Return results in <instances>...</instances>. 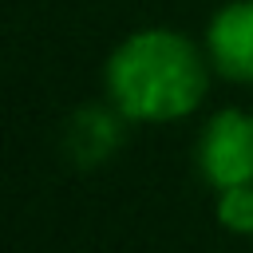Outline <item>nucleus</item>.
Returning <instances> with one entry per match:
<instances>
[{"mask_svg": "<svg viewBox=\"0 0 253 253\" xmlns=\"http://www.w3.org/2000/svg\"><path fill=\"white\" fill-rule=\"evenodd\" d=\"M126 115L103 99V103H83L67 115L63 123V150L67 158L79 166V170H91V166H103L107 158L119 154L123 138H126Z\"/></svg>", "mask_w": 253, "mask_h": 253, "instance_id": "20e7f679", "label": "nucleus"}, {"mask_svg": "<svg viewBox=\"0 0 253 253\" xmlns=\"http://www.w3.org/2000/svg\"><path fill=\"white\" fill-rule=\"evenodd\" d=\"M194 162L213 194L253 186V111L245 107L213 111L198 130Z\"/></svg>", "mask_w": 253, "mask_h": 253, "instance_id": "f03ea898", "label": "nucleus"}, {"mask_svg": "<svg viewBox=\"0 0 253 253\" xmlns=\"http://www.w3.org/2000/svg\"><path fill=\"white\" fill-rule=\"evenodd\" d=\"M213 63L206 43L178 28H134L103 63V99H111L126 123L170 126L190 119L210 95Z\"/></svg>", "mask_w": 253, "mask_h": 253, "instance_id": "f257e3e1", "label": "nucleus"}, {"mask_svg": "<svg viewBox=\"0 0 253 253\" xmlns=\"http://www.w3.org/2000/svg\"><path fill=\"white\" fill-rule=\"evenodd\" d=\"M202 43L213 75L237 87H253V0H225L213 8Z\"/></svg>", "mask_w": 253, "mask_h": 253, "instance_id": "7ed1b4c3", "label": "nucleus"}, {"mask_svg": "<svg viewBox=\"0 0 253 253\" xmlns=\"http://www.w3.org/2000/svg\"><path fill=\"white\" fill-rule=\"evenodd\" d=\"M213 217H217L221 229H229V233H237V237H253V186L221 190Z\"/></svg>", "mask_w": 253, "mask_h": 253, "instance_id": "39448f33", "label": "nucleus"}]
</instances>
